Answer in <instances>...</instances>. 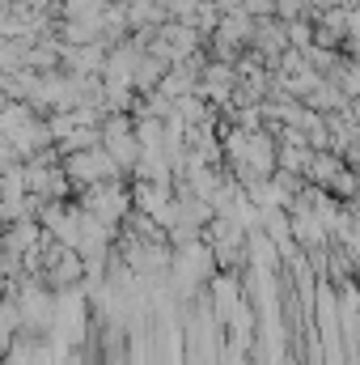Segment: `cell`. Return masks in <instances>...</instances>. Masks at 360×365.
Instances as JSON below:
<instances>
[{
  "instance_id": "obj_2",
  "label": "cell",
  "mask_w": 360,
  "mask_h": 365,
  "mask_svg": "<svg viewBox=\"0 0 360 365\" xmlns=\"http://www.w3.org/2000/svg\"><path fill=\"white\" fill-rule=\"evenodd\" d=\"M85 208H90V217H102V221H115V217H123V212H127V195H123L119 179L90 187V195H85Z\"/></svg>"
},
{
  "instance_id": "obj_3",
  "label": "cell",
  "mask_w": 360,
  "mask_h": 365,
  "mask_svg": "<svg viewBox=\"0 0 360 365\" xmlns=\"http://www.w3.org/2000/svg\"><path fill=\"white\" fill-rule=\"evenodd\" d=\"M348 166H352V175L360 179V145L356 149H348Z\"/></svg>"
},
{
  "instance_id": "obj_1",
  "label": "cell",
  "mask_w": 360,
  "mask_h": 365,
  "mask_svg": "<svg viewBox=\"0 0 360 365\" xmlns=\"http://www.w3.org/2000/svg\"><path fill=\"white\" fill-rule=\"evenodd\" d=\"M64 175H68L73 182L97 187V182H115L123 170H119V162L110 158V149H106V145H97V149H85V153L64 158Z\"/></svg>"
}]
</instances>
